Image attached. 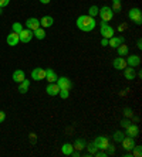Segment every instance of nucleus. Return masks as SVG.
Masks as SVG:
<instances>
[{
	"label": "nucleus",
	"mask_w": 142,
	"mask_h": 157,
	"mask_svg": "<svg viewBox=\"0 0 142 157\" xmlns=\"http://www.w3.org/2000/svg\"><path fill=\"white\" fill-rule=\"evenodd\" d=\"M95 26H97L95 18L90 17L88 14H83V16H80V17L77 18V27H78L81 31H84V33H90V31H92V30L95 29Z\"/></svg>",
	"instance_id": "obj_1"
},
{
	"label": "nucleus",
	"mask_w": 142,
	"mask_h": 157,
	"mask_svg": "<svg viewBox=\"0 0 142 157\" xmlns=\"http://www.w3.org/2000/svg\"><path fill=\"white\" fill-rule=\"evenodd\" d=\"M128 18H129L131 21H134L136 26H141L142 24V11H141V9L132 7L131 10L128 11Z\"/></svg>",
	"instance_id": "obj_2"
},
{
	"label": "nucleus",
	"mask_w": 142,
	"mask_h": 157,
	"mask_svg": "<svg viewBox=\"0 0 142 157\" xmlns=\"http://www.w3.org/2000/svg\"><path fill=\"white\" fill-rule=\"evenodd\" d=\"M99 31H101L102 38H108V40L111 38V37H114V34H115V30L109 26L107 21L99 23Z\"/></svg>",
	"instance_id": "obj_3"
},
{
	"label": "nucleus",
	"mask_w": 142,
	"mask_h": 157,
	"mask_svg": "<svg viewBox=\"0 0 142 157\" xmlns=\"http://www.w3.org/2000/svg\"><path fill=\"white\" fill-rule=\"evenodd\" d=\"M98 14H99V17H101V21H111L114 18V11H112V9L109 7V6H102L101 9H99V11H98Z\"/></svg>",
	"instance_id": "obj_4"
},
{
	"label": "nucleus",
	"mask_w": 142,
	"mask_h": 157,
	"mask_svg": "<svg viewBox=\"0 0 142 157\" xmlns=\"http://www.w3.org/2000/svg\"><path fill=\"white\" fill-rule=\"evenodd\" d=\"M92 143H94L95 147L98 150H105V151L109 146V140H108V137H105V136H98V137H95V140Z\"/></svg>",
	"instance_id": "obj_5"
},
{
	"label": "nucleus",
	"mask_w": 142,
	"mask_h": 157,
	"mask_svg": "<svg viewBox=\"0 0 142 157\" xmlns=\"http://www.w3.org/2000/svg\"><path fill=\"white\" fill-rule=\"evenodd\" d=\"M55 84L59 85L60 89H71V86H73V82H71V79L67 77H59V79L55 81Z\"/></svg>",
	"instance_id": "obj_6"
},
{
	"label": "nucleus",
	"mask_w": 142,
	"mask_h": 157,
	"mask_svg": "<svg viewBox=\"0 0 142 157\" xmlns=\"http://www.w3.org/2000/svg\"><path fill=\"white\" fill-rule=\"evenodd\" d=\"M121 143H122V147H124L127 151H131L135 147V144H136V143H135V137H131V136H127V135L124 136V139H122Z\"/></svg>",
	"instance_id": "obj_7"
},
{
	"label": "nucleus",
	"mask_w": 142,
	"mask_h": 157,
	"mask_svg": "<svg viewBox=\"0 0 142 157\" xmlns=\"http://www.w3.org/2000/svg\"><path fill=\"white\" fill-rule=\"evenodd\" d=\"M124 43H125V37L124 36H114L108 40V45L111 48H117L118 45H121V44H124Z\"/></svg>",
	"instance_id": "obj_8"
},
{
	"label": "nucleus",
	"mask_w": 142,
	"mask_h": 157,
	"mask_svg": "<svg viewBox=\"0 0 142 157\" xmlns=\"http://www.w3.org/2000/svg\"><path fill=\"white\" fill-rule=\"evenodd\" d=\"M18 37H20V41H22V43H30L31 38H33V31L29 29H23L22 31H20V34H18Z\"/></svg>",
	"instance_id": "obj_9"
},
{
	"label": "nucleus",
	"mask_w": 142,
	"mask_h": 157,
	"mask_svg": "<svg viewBox=\"0 0 142 157\" xmlns=\"http://www.w3.org/2000/svg\"><path fill=\"white\" fill-rule=\"evenodd\" d=\"M125 61H127V65L128 67H134V68H136V67L141 65V57H139V55H136V54L129 55Z\"/></svg>",
	"instance_id": "obj_10"
},
{
	"label": "nucleus",
	"mask_w": 142,
	"mask_h": 157,
	"mask_svg": "<svg viewBox=\"0 0 142 157\" xmlns=\"http://www.w3.org/2000/svg\"><path fill=\"white\" fill-rule=\"evenodd\" d=\"M31 78L34 81H43L46 79V70L44 68H34L31 71Z\"/></svg>",
	"instance_id": "obj_11"
},
{
	"label": "nucleus",
	"mask_w": 142,
	"mask_h": 157,
	"mask_svg": "<svg viewBox=\"0 0 142 157\" xmlns=\"http://www.w3.org/2000/svg\"><path fill=\"white\" fill-rule=\"evenodd\" d=\"M26 27L29 30H31V31H34V30H37L39 27H40V20L36 17H30L26 20Z\"/></svg>",
	"instance_id": "obj_12"
},
{
	"label": "nucleus",
	"mask_w": 142,
	"mask_h": 157,
	"mask_svg": "<svg viewBox=\"0 0 142 157\" xmlns=\"http://www.w3.org/2000/svg\"><path fill=\"white\" fill-rule=\"evenodd\" d=\"M46 92H47V95H50V96H57L60 92V88L55 82H48L47 88H46Z\"/></svg>",
	"instance_id": "obj_13"
},
{
	"label": "nucleus",
	"mask_w": 142,
	"mask_h": 157,
	"mask_svg": "<svg viewBox=\"0 0 142 157\" xmlns=\"http://www.w3.org/2000/svg\"><path fill=\"white\" fill-rule=\"evenodd\" d=\"M125 135L127 136H131V137H136V136L139 135V128H138V124H135V123H131L129 126H127L125 128Z\"/></svg>",
	"instance_id": "obj_14"
},
{
	"label": "nucleus",
	"mask_w": 142,
	"mask_h": 157,
	"mask_svg": "<svg viewBox=\"0 0 142 157\" xmlns=\"http://www.w3.org/2000/svg\"><path fill=\"white\" fill-rule=\"evenodd\" d=\"M112 65H114V68H115V70H118V71H122L125 67H128L127 65V61H125L124 57H117V58L112 61Z\"/></svg>",
	"instance_id": "obj_15"
},
{
	"label": "nucleus",
	"mask_w": 142,
	"mask_h": 157,
	"mask_svg": "<svg viewBox=\"0 0 142 157\" xmlns=\"http://www.w3.org/2000/svg\"><path fill=\"white\" fill-rule=\"evenodd\" d=\"M6 41H7V44L10 47H14V45H17V44L20 43V37H18L17 33H13V31H11V33L7 36Z\"/></svg>",
	"instance_id": "obj_16"
},
{
	"label": "nucleus",
	"mask_w": 142,
	"mask_h": 157,
	"mask_svg": "<svg viewBox=\"0 0 142 157\" xmlns=\"http://www.w3.org/2000/svg\"><path fill=\"white\" fill-rule=\"evenodd\" d=\"M124 75L128 81H134L136 78V71L134 67H125L124 68Z\"/></svg>",
	"instance_id": "obj_17"
},
{
	"label": "nucleus",
	"mask_w": 142,
	"mask_h": 157,
	"mask_svg": "<svg viewBox=\"0 0 142 157\" xmlns=\"http://www.w3.org/2000/svg\"><path fill=\"white\" fill-rule=\"evenodd\" d=\"M54 24V18L51 17V16H43L40 20V27H43V29H48V27H51Z\"/></svg>",
	"instance_id": "obj_18"
},
{
	"label": "nucleus",
	"mask_w": 142,
	"mask_h": 157,
	"mask_svg": "<svg viewBox=\"0 0 142 157\" xmlns=\"http://www.w3.org/2000/svg\"><path fill=\"white\" fill-rule=\"evenodd\" d=\"M24 78H26V72L23 70H16L14 72H13V81L17 82V84H20Z\"/></svg>",
	"instance_id": "obj_19"
},
{
	"label": "nucleus",
	"mask_w": 142,
	"mask_h": 157,
	"mask_svg": "<svg viewBox=\"0 0 142 157\" xmlns=\"http://www.w3.org/2000/svg\"><path fill=\"white\" fill-rule=\"evenodd\" d=\"M29 88H30V81L24 78V79L18 84V92H20V94H27Z\"/></svg>",
	"instance_id": "obj_20"
},
{
	"label": "nucleus",
	"mask_w": 142,
	"mask_h": 157,
	"mask_svg": "<svg viewBox=\"0 0 142 157\" xmlns=\"http://www.w3.org/2000/svg\"><path fill=\"white\" fill-rule=\"evenodd\" d=\"M46 79H47L48 82H55V81L59 79V77H57V74L51 70V68H47V70H46Z\"/></svg>",
	"instance_id": "obj_21"
},
{
	"label": "nucleus",
	"mask_w": 142,
	"mask_h": 157,
	"mask_svg": "<svg viewBox=\"0 0 142 157\" xmlns=\"http://www.w3.org/2000/svg\"><path fill=\"white\" fill-rule=\"evenodd\" d=\"M117 52H118V57H127L128 52H129V48H128V45H125V43H124L117 47Z\"/></svg>",
	"instance_id": "obj_22"
},
{
	"label": "nucleus",
	"mask_w": 142,
	"mask_h": 157,
	"mask_svg": "<svg viewBox=\"0 0 142 157\" xmlns=\"http://www.w3.org/2000/svg\"><path fill=\"white\" fill-rule=\"evenodd\" d=\"M74 150H78V151H81V150H84L85 147H87V142L84 139H77L75 142H74Z\"/></svg>",
	"instance_id": "obj_23"
},
{
	"label": "nucleus",
	"mask_w": 142,
	"mask_h": 157,
	"mask_svg": "<svg viewBox=\"0 0 142 157\" xmlns=\"http://www.w3.org/2000/svg\"><path fill=\"white\" fill-rule=\"evenodd\" d=\"M61 151L63 154H66V156H70V154L74 151V146L71 144V143H64L61 147Z\"/></svg>",
	"instance_id": "obj_24"
},
{
	"label": "nucleus",
	"mask_w": 142,
	"mask_h": 157,
	"mask_svg": "<svg viewBox=\"0 0 142 157\" xmlns=\"http://www.w3.org/2000/svg\"><path fill=\"white\" fill-rule=\"evenodd\" d=\"M33 37H36L37 40H44V38H46V31H44L43 27H39L37 30H34Z\"/></svg>",
	"instance_id": "obj_25"
},
{
	"label": "nucleus",
	"mask_w": 142,
	"mask_h": 157,
	"mask_svg": "<svg viewBox=\"0 0 142 157\" xmlns=\"http://www.w3.org/2000/svg\"><path fill=\"white\" fill-rule=\"evenodd\" d=\"M131 151H132V157H141L142 156V146L135 144V147L131 150Z\"/></svg>",
	"instance_id": "obj_26"
},
{
	"label": "nucleus",
	"mask_w": 142,
	"mask_h": 157,
	"mask_svg": "<svg viewBox=\"0 0 142 157\" xmlns=\"http://www.w3.org/2000/svg\"><path fill=\"white\" fill-rule=\"evenodd\" d=\"M112 11L114 13H121V0H112Z\"/></svg>",
	"instance_id": "obj_27"
},
{
	"label": "nucleus",
	"mask_w": 142,
	"mask_h": 157,
	"mask_svg": "<svg viewBox=\"0 0 142 157\" xmlns=\"http://www.w3.org/2000/svg\"><path fill=\"white\" fill-rule=\"evenodd\" d=\"M85 149H88V153L85 154V156H94L95 154V151H97V147H95V144L94 143H90V144H87V147H85Z\"/></svg>",
	"instance_id": "obj_28"
},
{
	"label": "nucleus",
	"mask_w": 142,
	"mask_h": 157,
	"mask_svg": "<svg viewBox=\"0 0 142 157\" xmlns=\"http://www.w3.org/2000/svg\"><path fill=\"white\" fill-rule=\"evenodd\" d=\"M124 136L125 135L121 130H117L115 133H114V140H115L117 143H121V142H122V139H124Z\"/></svg>",
	"instance_id": "obj_29"
},
{
	"label": "nucleus",
	"mask_w": 142,
	"mask_h": 157,
	"mask_svg": "<svg viewBox=\"0 0 142 157\" xmlns=\"http://www.w3.org/2000/svg\"><path fill=\"white\" fill-rule=\"evenodd\" d=\"M99 11V7H97V6H91V7L88 9V16L90 17H95V16L98 14Z\"/></svg>",
	"instance_id": "obj_30"
},
{
	"label": "nucleus",
	"mask_w": 142,
	"mask_h": 157,
	"mask_svg": "<svg viewBox=\"0 0 142 157\" xmlns=\"http://www.w3.org/2000/svg\"><path fill=\"white\" fill-rule=\"evenodd\" d=\"M11 30H13V33L20 34V31L23 30L22 23H13V24H11Z\"/></svg>",
	"instance_id": "obj_31"
},
{
	"label": "nucleus",
	"mask_w": 142,
	"mask_h": 157,
	"mask_svg": "<svg viewBox=\"0 0 142 157\" xmlns=\"http://www.w3.org/2000/svg\"><path fill=\"white\" fill-rule=\"evenodd\" d=\"M59 96H60L61 99H67V98L70 96V91H68V89H60Z\"/></svg>",
	"instance_id": "obj_32"
},
{
	"label": "nucleus",
	"mask_w": 142,
	"mask_h": 157,
	"mask_svg": "<svg viewBox=\"0 0 142 157\" xmlns=\"http://www.w3.org/2000/svg\"><path fill=\"white\" fill-rule=\"evenodd\" d=\"M132 115H134V110H132L131 108H125L124 109V116L125 117H132Z\"/></svg>",
	"instance_id": "obj_33"
},
{
	"label": "nucleus",
	"mask_w": 142,
	"mask_h": 157,
	"mask_svg": "<svg viewBox=\"0 0 142 157\" xmlns=\"http://www.w3.org/2000/svg\"><path fill=\"white\" fill-rule=\"evenodd\" d=\"M132 122L129 121V117H125V119H122V121H121V126H122V128H127V126H129V124H131Z\"/></svg>",
	"instance_id": "obj_34"
},
{
	"label": "nucleus",
	"mask_w": 142,
	"mask_h": 157,
	"mask_svg": "<svg viewBox=\"0 0 142 157\" xmlns=\"http://www.w3.org/2000/svg\"><path fill=\"white\" fill-rule=\"evenodd\" d=\"M94 156H97V157H107V156H108V153H107L105 150H97Z\"/></svg>",
	"instance_id": "obj_35"
},
{
	"label": "nucleus",
	"mask_w": 142,
	"mask_h": 157,
	"mask_svg": "<svg viewBox=\"0 0 142 157\" xmlns=\"http://www.w3.org/2000/svg\"><path fill=\"white\" fill-rule=\"evenodd\" d=\"M107 153H108V154H114V153H115V147H114L112 144H109L108 149H107Z\"/></svg>",
	"instance_id": "obj_36"
},
{
	"label": "nucleus",
	"mask_w": 142,
	"mask_h": 157,
	"mask_svg": "<svg viewBox=\"0 0 142 157\" xmlns=\"http://www.w3.org/2000/svg\"><path fill=\"white\" fill-rule=\"evenodd\" d=\"M9 3H10V0H0V7H6V6H9Z\"/></svg>",
	"instance_id": "obj_37"
},
{
	"label": "nucleus",
	"mask_w": 142,
	"mask_h": 157,
	"mask_svg": "<svg viewBox=\"0 0 142 157\" xmlns=\"http://www.w3.org/2000/svg\"><path fill=\"white\" fill-rule=\"evenodd\" d=\"M4 119H6V113H4L3 110H0V123H3Z\"/></svg>",
	"instance_id": "obj_38"
},
{
	"label": "nucleus",
	"mask_w": 142,
	"mask_h": 157,
	"mask_svg": "<svg viewBox=\"0 0 142 157\" xmlns=\"http://www.w3.org/2000/svg\"><path fill=\"white\" fill-rule=\"evenodd\" d=\"M101 45H102V47H108V38H102V40H101Z\"/></svg>",
	"instance_id": "obj_39"
},
{
	"label": "nucleus",
	"mask_w": 142,
	"mask_h": 157,
	"mask_svg": "<svg viewBox=\"0 0 142 157\" xmlns=\"http://www.w3.org/2000/svg\"><path fill=\"white\" fill-rule=\"evenodd\" d=\"M30 140H31V142H36V135H34V133H31V135H30Z\"/></svg>",
	"instance_id": "obj_40"
},
{
	"label": "nucleus",
	"mask_w": 142,
	"mask_h": 157,
	"mask_svg": "<svg viewBox=\"0 0 142 157\" xmlns=\"http://www.w3.org/2000/svg\"><path fill=\"white\" fill-rule=\"evenodd\" d=\"M136 47H138L139 50L142 48V40H138V43H136Z\"/></svg>",
	"instance_id": "obj_41"
},
{
	"label": "nucleus",
	"mask_w": 142,
	"mask_h": 157,
	"mask_svg": "<svg viewBox=\"0 0 142 157\" xmlns=\"http://www.w3.org/2000/svg\"><path fill=\"white\" fill-rule=\"evenodd\" d=\"M50 2H51V0H40V3H41V4H48Z\"/></svg>",
	"instance_id": "obj_42"
},
{
	"label": "nucleus",
	"mask_w": 142,
	"mask_h": 157,
	"mask_svg": "<svg viewBox=\"0 0 142 157\" xmlns=\"http://www.w3.org/2000/svg\"><path fill=\"white\" fill-rule=\"evenodd\" d=\"M127 29V26H120L118 27V31H121V33H122V30H125Z\"/></svg>",
	"instance_id": "obj_43"
},
{
	"label": "nucleus",
	"mask_w": 142,
	"mask_h": 157,
	"mask_svg": "<svg viewBox=\"0 0 142 157\" xmlns=\"http://www.w3.org/2000/svg\"><path fill=\"white\" fill-rule=\"evenodd\" d=\"M2 13H3V10H2V7H0V14H2Z\"/></svg>",
	"instance_id": "obj_44"
}]
</instances>
